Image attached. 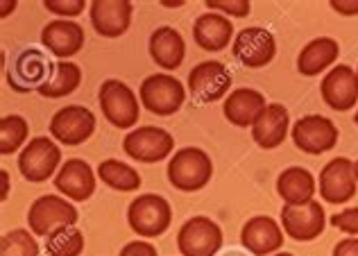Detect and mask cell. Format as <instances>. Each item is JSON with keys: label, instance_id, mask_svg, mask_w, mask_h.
Returning a JSON list of instances; mask_svg holds the SVG:
<instances>
[{"label": "cell", "instance_id": "1", "mask_svg": "<svg viewBox=\"0 0 358 256\" xmlns=\"http://www.w3.org/2000/svg\"><path fill=\"white\" fill-rule=\"evenodd\" d=\"M168 182L182 193H195L211 182L213 161L202 148H182L168 161Z\"/></svg>", "mask_w": 358, "mask_h": 256}, {"label": "cell", "instance_id": "2", "mask_svg": "<svg viewBox=\"0 0 358 256\" xmlns=\"http://www.w3.org/2000/svg\"><path fill=\"white\" fill-rule=\"evenodd\" d=\"M127 222L129 229L138 239L150 241L159 239L171 229L173 222V206L166 197L157 193H143L136 200H131L127 206Z\"/></svg>", "mask_w": 358, "mask_h": 256}, {"label": "cell", "instance_id": "3", "mask_svg": "<svg viewBox=\"0 0 358 256\" xmlns=\"http://www.w3.org/2000/svg\"><path fill=\"white\" fill-rule=\"evenodd\" d=\"M98 104L109 125L122 131L136 129V122L141 116V100L122 80L109 78L102 82L98 91Z\"/></svg>", "mask_w": 358, "mask_h": 256}, {"label": "cell", "instance_id": "4", "mask_svg": "<svg viewBox=\"0 0 358 256\" xmlns=\"http://www.w3.org/2000/svg\"><path fill=\"white\" fill-rule=\"evenodd\" d=\"M62 166V150L52 136H34L18 152V170L30 184L48 182L59 173Z\"/></svg>", "mask_w": 358, "mask_h": 256}, {"label": "cell", "instance_id": "5", "mask_svg": "<svg viewBox=\"0 0 358 256\" xmlns=\"http://www.w3.org/2000/svg\"><path fill=\"white\" fill-rule=\"evenodd\" d=\"M78 208L62 195H41L30 204L27 211V225L34 236L48 239L55 232L78 225Z\"/></svg>", "mask_w": 358, "mask_h": 256}, {"label": "cell", "instance_id": "6", "mask_svg": "<svg viewBox=\"0 0 358 256\" xmlns=\"http://www.w3.org/2000/svg\"><path fill=\"white\" fill-rule=\"evenodd\" d=\"M138 100L155 116H173L184 107L186 87L173 75L155 73L141 82Z\"/></svg>", "mask_w": 358, "mask_h": 256}, {"label": "cell", "instance_id": "7", "mask_svg": "<svg viewBox=\"0 0 358 256\" xmlns=\"http://www.w3.org/2000/svg\"><path fill=\"white\" fill-rule=\"evenodd\" d=\"M122 150L138 164H157L175 155V138L164 127L143 125L127 131L122 138Z\"/></svg>", "mask_w": 358, "mask_h": 256}, {"label": "cell", "instance_id": "8", "mask_svg": "<svg viewBox=\"0 0 358 256\" xmlns=\"http://www.w3.org/2000/svg\"><path fill=\"white\" fill-rule=\"evenodd\" d=\"M290 138L297 150L306 155H324L329 150H334L341 138L336 122L320 113H306L295 125L290 127Z\"/></svg>", "mask_w": 358, "mask_h": 256}, {"label": "cell", "instance_id": "9", "mask_svg": "<svg viewBox=\"0 0 358 256\" xmlns=\"http://www.w3.org/2000/svg\"><path fill=\"white\" fill-rule=\"evenodd\" d=\"M188 93L202 104L224 100L231 93V73L218 59H206L188 73Z\"/></svg>", "mask_w": 358, "mask_h": 256}, {"label": "cell", "instance_id": "10", "mask_svg": "<svg viewBox=\"0 0 358 256\" xmlns=\"http://www.w3.org/2000/svg\"><path fill=\"white\" fill-rule=\"evenodd\" d=\"M279 225L290 241L310 243L324 234V227H327L324 206L317 200H310L306 204H297V206L284 204L279 213Z\"/></svg>", "mask_w": 358, "mask_h": 256}, {"label": "cell", "instance_id": "11", "mask_svg": "<svg viewBox=\"0 0 358 256\" xmlns=\"http://www.w3.org/2000/svg\"><path fill=\"white\" fill-rule=\"evenodd\" d=\"M177 248L182 256H215L222 248L220 225L206 215H193L179 227Z\"/></svg>", "mask_w": 358, "mask_h": 256}, {"label": "cell", "instance_id": "12", "mask_svg": "<svg viewBox=\"0 0 358 256\" xmlns=\"http://www.w3.org/2000/svg\"><path fill=\"white\" fill-rule=\"evenodd\" d=\"M96 125V113L91 109L82 107V104H69V107L55 111V116L50 118V136L62 145L78 148L93 136Z\"/></svg>", "mask_w": 358, "mask_h": 256}, {"label": "cell", "instance_id": "13", "mask_svg": "<svg viewBox=\"0 0 358 256\" xmlns=\"http://www.w3.org/2000/svg\"><path fill=\"white\" fill-rule=\"evenodd\" d=\"M317 191L320 197L327 204H347L356 197L358 182H356V170L354 161L347 157H336L320 170L317 179Z\"/></svg>", "mask_w": 358, "mask_h": 256}, {"label": "cell", "instance_id": "14", "mask_svg": "<svg viewBox=\"0 0 358 256\" xmlns=\"http://www.w3.org/2000/svg\"><path fill=\"white\" fill-rule=\"evenodd\" d=\"M231 55L234 59L241 62L248 69H263L268 66L277 55V41L275 34L266 27H245L236 36H234L231 43Z\"/></svg>", "mask_w": 358, "mask_h": 256}, {"label": "cell", "instance_id": "15", "mask_svg": "<svg viewBox=\"0 0 358 256\" xmlns=\"http://www.w3.org/2000/svg\"><path fill=\"white\" fill-rule=\"evenodd\" d=\"M320 96L329 109L352 111L358 104V73L347 64H336L320 82Z\"/></svg>", "mask_w": 358, "mask_h": 256}, {"label": "cell", "instance_id": "16", "mask_svg": "<svg viewBox=\"0 0 358 256\" xmlns=\"http://www.w3.org/2000/svg\"><path fill=\"white\" fill-rule=\"evenodd\" d=\"M134 5L129 0H93L89 3L91 25L102 39H120L129 30Z\"/></svg>", "mask_w": 358, "mask_h": 256}, {"label": "cell", "instance_id": "17", "mask_svg": "<svg viewBox=\"0 0 358 256\" xmlns=\"http://www.w3.org/2000/svg\"><path fill=\"white\" fill-rule=\"evenodd\" d=\"M284 229L270 215H254L241 229V245L254 256H272L284 248Z\"/></svg>", "mask_w": 358, "mask_h": 256}, {"label": "cell", "instance_id": "18", "mask_svg": "<svg viewBox=\"0 0 358 256\" xmlns=\"http://www.w3.org/2000/svg\"><path fill=\"white\" fill-rule=\"evenodd\" d=\"M84 41H87L84 27L66 18H55L41 30V45L52 57H57V62H71L84 48Z\"/></svg>", "mask_w": 358, "mask_h": 256}, {"label": "cell", "instance_id": "19", "mask_svg": "<svg viewBox=\"0 0 358 256\" xmlns=\"http://www.w3.org/2000/svg\"><path fill=\"white\" fill-rule=\"evenodd\" d=\"M98 173L84 159H69L55 175V188L71 202H87L96 193Z\"/></svg>", "mask_w": 358, "mask_h": 256}, {"label": "cell", "instance_id": "20", "mask_svg": "<svg viewBox=\"0 0 358 256\" xmlns=\"http://www.w3.org/2000/svg\"><path fill=\"white\" fill-rule=\"evenodd\" d=\"M290 134V113L284 104L270 102L252 125V138L261 150H277Z\"/></svg>", "mask_w": 358, "mask_h": 256}, {"label": "cell", "instance_id": "21", "mask_svg": "<svg viewBox=\"0 0 358 256\" xmlns=\"http://www.w3.org/2000/svg\"><path fill=\"white\" fill-rule=\"evenodd\" d=\"M193 41L206 52H220L234 43L231 18L218 12H204L193 23Z\"/></svg>", "mask_w": 358, "mask_h": 256}, {"label": "cell", "instance_id": "22", "mask_svg": "<svg viewBox=\"0 0 358 256\" xmlns=\"http://www.w3.org/2000/svg\"><path fill=\"white\" fill-rule=\"evenodd\" d=\"M268 107L266 96L257 89H234L222 102V113L234 127L248 129L252 127L257 118L261 116V111Z\"/></svg>", "mask_w": 358, "mask_h": 256}, {"label": "cell", "instance_id": "23", "mask_svg": "<svg viewBox=\"0 0 358 256\" xmlns=\"http://www.w3.org/2000/svg\"><path fill=\"white\" fill-rule=\"evenodd\" d=\"M341 57V43L331 36L310 39L297 55V71L304 78H317L320 73H329Z\"/></svg>", "mask_w": 358, "mask_h": 256}, {"label": "cell", "instance_id": "24", "mask_svg": "<svg viewBox=\"0 0 358 256\" xmlns=\"http://www.w3.org/2000/svg\"><path fill=\"white\" fill-rule=\"evenodd\" d=\"M148 50H150V57H152V62L157 66H162L164 71H177L179 66L184 64L186 41L175 27L162 25L150 34Z\"/></svg>", "mask_w": 358, "mask_h": 256}, {"label": "cell", "instance_id": "25", "mask_svg": "<svg viewBox=\"0 0 358 256\" xmlns=\"http://www.w3.org/2000/svg\"><path fill=\"white\" fill-rule=\"evenodd\" d=\"M277 193L288 206L306 204L310 200H315L317 193V179L313 173L301 166H290L281 170V175L277 177Z\"/></svg>", "mask_w": 358, "mask_h": 256}, {"label": "cell", "instance_id": "26", "mask_svg": "<svg viewBox=\"0 0 358 256\" xmlns=\"http://www.w3.org/2000/svg\"><path fill=\"white\" fill-rule=\"evenodd\" d=\"M82 84V69L75 62H52L48 78L43 80V84L36 87V93L43 98L57 100L66 98L80 89Z\"/></svg>", "mask_w": 358, "mask_h": 256}, {"label": "cell", "instance_id": "27", "mask_svg": "<svg viewBox=\"0 0 358 256\" xmlns=\"http://www.w3.org/2000/svg\"><path fill=\"white\" fill-rule=\"evenodd\" d=\"M98 179L105 186L114 188V191H120V193H129V191H136V188L141 186V175L136 168H131L127 164H122V161L118 159H105L100 161L98 168Z\"/></svg>", "mask_w": 358, "mask_h": 256}, {"label": "cell", "instance_id": "28", "mask_svg": "<svg viewBox=\"0 0 358 256\" xmlns=\"http://www.w3.org/2000/svg\"><path fill=\"white\" fill-rule=\"evenodd\" d=\"M30 122L21 113H7L0 118V155H14L30 143Z\"/></svg>", "mask_w": 358, "mask_h": 256}, {"label": "cell", "instance_id": "29", "mask_svg": "<svg viewBox=\"0 0 358 256\" xmlns=\"http://www.w3.org/2000/svg\"><path fill=\"white\" fill-rule=\"evenodd\" d=\"M48 73H50V64H45L39 50H25L18 55L14 75L9 73V84H16V80H25L27 89H36L48 78Z\"/></svg>", "mask_w": 358, "mask_h": 256}, {"label": "cell", "instance_id": "30", "mask_svg": "<svg viewBox=\"0 0 358 256\" xmlns=\"http://www.w3.org/2000/svg\"><path fill=\"white\" fill-rule=\"evenodd\" d=\"M84 234L78 227H66L45 239V254L48 256H82L84 254Z\"/></svg>", "mask_w": 358, "mask_h": 256}, {"label": "cell", "instance_id": "31", "mask_svg": "<svg viewBox=\"0 0 358 256\" xmlns=\"http://www.w3.org/2000/svg\"><path fill=\"white\" fill-rule=\"evenodd\" d=\"M0 256H39V243L30 229H12L0 239Z\"/></svg>", "mask_w": 358, "mask_h": 256}, {"label": "cell", "instance_id": "32", "mask_svg": "<svg viewBox=\"0 0 358 256\" xmlns=\"http://www.w3.org/2000/svg\"><path fill=\"white\" fill-rule=\"evenodd\" d=\"M204 5L209 12H218L227 18H245L252 12L250 0H206Z\"/></svg>", "mask_w": 358, "mask_h": 256}, {"label": "cell", "instance_id": "33", "mask_svg": "<svg viewBox=\"0 0 358 256\" xmlns=\"http://www.w3.org/2000/svg\"><path fill=\"white\" fill-rule=\"evenodd\" d=\"M89 3L87 0H43V7L48 9L50 14L59 16V18H66V21H73V18H78L84 7Z\"/></svg>", "mask_w": 358, "mask_h": 256}, {"label": "cell", "instance_id": "34", "mask_svg": "<svg viewBox=\"0 0 358 256\" xmlns=\"http://www.w3.org/2000/svg\"><path fill=\"white\" fill-rule=\"evenodd\" d=\"M331 225L347 236L358 239V206H347L331 215Z\"/></svg>", "mask_w": 358, "mask_h": 256}, {"label": "cell", "instance_id": "35", "mask_svg": "<svg viewBox=\"0 0 358 256\" xmlns=\"http://www.w3.org/2000/svg\"><path fill=\"white\" fill-rule=\"evenodd\" d=\"M118 256H159V252L150 241H129L120 248Z\"/></svg>", "mask_w": 358, "mask_h": 256}, {"label": "cell", "instance_id": "36", "mask_svg": "<svg viewBox=\"0 0 358 256\" xmlns=\"http://www.w3.org/2000/svg\"><path fill=\"white\" fill-rule=\"evenodd\" d=\"M331 256H358V239H354V236H347V239L338 241Z\"/></svg>", "mask_w": 358, "mask_h": 256}, {"label": "cell", "instance_id": "37", "mask_svg": "<svg viewBox=\"0 0 358 256\" xmlns=\"http://www.w3.org/2000/svg\"><path fill=\"white\" fill-rule=\"evenodd\" d=\"M329 5L341 16H358V0H331Z\"/></svg>", "mask_w": 358, "mask_h": 256}, {"label": "cell", "instance_id": "38", "mask_svg": "<svg viewBox=\"0 0 358 256\" xmlns=\"http://www.w3.org/2000/svg\"><path fill=\"white\" fill-rule=\"evenodd\" d=\"M0 182H3V188H0V200H7V197H9V186H12V184H9V173H7V170H0Z\"/></svg>", "mask_w": 358, "mask_h": 256}, {"label": "cell", "instance_id": "39", "mask_svg": "<svg viewBox=\"0 0 358 256\" xmlns=\"http://www.w3.org/2000/svg\"><path fill=\"white\" fill-rule=\"evenodd\" d=\"M0 5H3V12H0V16L7 18V14H9V12H14L18 3H16V0H5V3H0Z\"/></svg>", "mask_w": 358, "mask_h": 256}, {"label": "cell", "instance_id": "40", "mask_svg": "<svg viewBox=\"0 0 358 256\" xmlns=\"http://www.w3.org/2000/svg\"><path fill=\"white\" fill-rule=\"evenodd\" d=\"M164 7H182L184 5V0H175V3H162Z\"/></svg>", "mask_w": 358, "mask_h": 256}, {"label": "cell", "instance_id": "41", "mask_svg": "<svg viewBox=\"0 0 358 256\" xmlns=\"http://www.w3.org/2000/svg\"><path fill=\"white\" fill-rule=\"evenodd\" d=\"M272 256H295V254H290V252H277V254H272Z\"/></svg>", "mask_w": 358, "mask_h": 256}, {"label": "cell", "instance_id": "42", "mask_svg": "<svg viewBox=\"0 0 358 256\" xmlns=\"http://www.w3.org/2000/svg\"><path fill=\"white\" fill-rule=\"evenodd\" d=\"M354 170H356V182H358V159L354 161Z\"/></svg>", "mask_w": 358, "mask_h": 256}, {"label": "cell", "instance_id": "43", "mask_svg": "<svg viewBox=\"0 0 358 256\" xmlns=\"http://www.w3.org/2000/svg\"><path fill=\"white\" fill-rule=\"evenodd\" d=\"M354 122H356V127H358V107H356V113H354Z\"/></svg>", "mask_w": 358, "mask_h": 256}, {"label": "cell", "instance_id": "44", "mask_svg": "<svg viewBox=\"0 0 358 256\" xmlns=\"http://www.w3.org/2000/svg\"><path fill=\"white\" fill-rule=\"evenodd\" d=\"M356 73H358V66H356Z\"/></svg>", "mask_w": 358, "mask_h": 256}]
</instances>
